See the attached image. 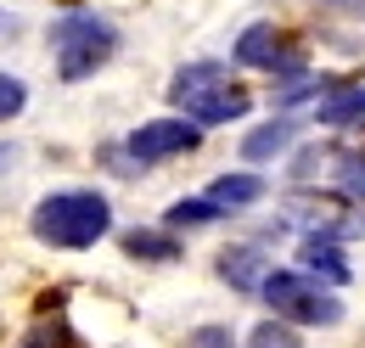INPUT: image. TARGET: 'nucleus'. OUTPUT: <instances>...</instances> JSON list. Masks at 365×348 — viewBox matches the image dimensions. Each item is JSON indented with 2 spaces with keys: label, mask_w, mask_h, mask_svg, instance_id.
Masks as SVG:
<instances>
[{
  "label": "nucleus",
  "mask_w": 365,
  "mask_h": 348,
  "mask_svg": "<svg viewBox=\"0 0 365 348\" xmlns=\"http://www.w3.org/2000/svg\"><path fill=\"white\" fill-rule=\"evenodd\" d=\"M11 163H17V140H0V174L11 169Z\"/></svg>",
  "instance_id": "obj_22"
},
{
  "label": "nucleus",
  "mask_w": 365,
  "mask_h": 348,
  "mask_svg": "<svg viewBox=\"0 0 365 348\" xmlns=\"http://www.w3.org/2000/svg\"><path fill=\"white\" fill-rule=\"evenodd\" d=\"M185 348H236V332H230L225 320H208V326H197L185 337Z\"/></svg>",
  "instance_id": "obj_21"
},
{
  "label": "nucleus",
  "mask_w": 365,
  "mask_h": 348,
  "mask_svg": "<svg viewBox=\"0 0 365 348\" xmlns=\"http://www.w3.org/2000/svg\"><path fill=\"white\" fill-rule=\"evenodd\" d=\"M96 158L118 174V180H140V174H146L135 158H130V146H124V140H101V146H96Z\"/></svg>",
  "instance_id": "obj_20"
},
{
  "label": "nucleus",
  "mask_w": 365,
  "mask_h": 348,
  "mask_svg": "<svg viewBox=\"0 0 365 348\" xmlns=\"http://www.w3.org/2000/svg\"><path fill=\"white\" fill-rule=\"evenodd\" d=\"M281 214L292 219L298 236H326V242H343V247L365 236V208L354 197H343L337 185H331V191H320V185H292V191L281 197Z\"/></svg>",
  "instance_id": "obj_5"
},
{
  "label": "nucleus",
  "mask_w": 365,
  "mask_h": 348,
  "mask_svg": "<svg viewBox=\"0 0 365 348\" xmlns=\"http://www.w3.org/2000/svg\"><path fill=\"white\" fill-rule=\"evenodd\" d=\"M23 113H29V85L0 68V124H11V118H23Z\"/></svg>",
  "instance_id": "obj_18"
},
{
  "label": "nucleus",
  "mask_w": 365,
  "mask_h": 348,
  "mask_svg": "<svg viewBox=\"0 0 365 348\" xmlns=\"http://www.w3.org/2000/svg\"><path fill=\"white\" fill-rule=\"evenodd\" d=\"M46 45H51V56H56V79L62 85H85V79H96L124 51V29L107 11L68 6V11H56L46 23Z\"/></svg>",
  "instance_id": "obj_3"
},
{
  "label": "nucleus",
  "mask_w": 365,
  "mask_h": 348,
  "mask_svg": "<svg viewBox=\"0 0 365 348\" xmlns=\"http://www.w3.org/2000/svg\"><path fill=\"white\" fill-rule=\"evenodd\" d=\"M298 270L315 275L320 287L343 292L354 281V264H349V247L343 242H326V236H298Z\"/></svg>",
  "instance_id": "obj_11"
},
{
  "label": "nucleus",
  "mask_w": 365,
  "mask_h": 348,
  "mask_svg": "<svg viewBox=\"0 0 365 348\" xmlns=\"http://www.w3.org/2000/svg\"><path fill=\"white\" fill-rule=\"evenodd\" d=\"M242 169H264V163H287L292 152H298V118L292 113H270L264 124H253V130L242 135Z\"/></svg>",
  "instance_id": "obj_9"
},
{
  "label": "nucleus",
  "mask_w": 365,
  "mask_h": 348,
  "mask_svg": "<svg viewBox=\"0 0 365 348\" xmlns=\"http://www.w3.org/2000/svg\"><path fill=\"white\" fill-rule=\"evenodd\" d=\"M163 101L180 118L202 124V130H225V124H242L253 113V90L236 79V62H225V56H191V62H180L169 73Z\"/></svg>",
  "instance_id": "obj_2"
},
{
  "label": "nucleus",
  "mask_w": 365,
  "mask_h": 348,
  "mask_svg": "<svg viewBox=\"0 0 365 348\" xmlns=\"http://www.w3.org/2000/svg\"><path fill=\"white\" fill-rule=\"evenodd\" d=\"M118 247H124V259L152 264V270L185 259V236L163 230V225H130V230H118Z\"/></svg>",
  "instance_id": "obj_12"
},
{
  "label": "nucleus",
  "mask_w": 365,
  "mask_h": 348,
  "mask_svg": "<svg viewBox=\"0 0 365 348\" xmlns=\"http://www.w3.org/2000/svg\"><path fill=\"white\" fill-rule=\"evenodd\" d=\"M230 62L236 68H247V73H270V79H292V73H304L309 62H304V51H292L287 34L275 29V17H253L236 40H230Z\"/></svg>",
  "instance_id": "obj_7"
},
{
  "label": "nucleus",
  "mask_w": 365,
  "mask_h": 348,
  "mask_svg": "<svg viewBox=\"0 0 365 348\" xmlns=\"http://www.w3.org/2000/svg\"><path fill=\"white\" fill-rule=\"evenodd\" d=\"M315 124H326V130H360L365 124V85H337L315 107Z\"/></svg>",
  "instance_id": "obj_15"
},
{
  "label": "nucleus",
  "mask_w": 365,
  "mask_h": 348,
  "mask_svg": "<svg viewBox=\"0 0 365 348\" xmlns=\"http://www.w3.org/2000/svg\"><path fill=\"white\" fill-rule=\"evenodd\" d=\"M214 275H220V287H230V292L259 298V287L270 275V247L259 236H230L225 247L214 253Z\"/></svg>",
  "instance_id": "obj_8"
},
{
  "label": "nucleus",
  "mask_w": 365,
  "mask_h": 348,
  "mask_svg": "<svg viewBox=\"0 0 365 348\" xmlns=\"http://www.w3.org/2000/svg\"><path fill=\"white\" fill-rule=\"evenodd\" d=\"M259 304L270 309L275 320L298 326V332H331V326L349 320L343 292L320 287L315 275H304L298 264H270V275H264V287H259Z\"/></svg>",
  "instance_id": "obj_4"
},
{
  "label": "nucleus",
  "mask_w": 365,
  "mask_h": 348,
  "mask_svg": "<svg viewBox=\"0 0 365 348\" xmlns=\"http://www.w3.org/2000/svg\"><path fill=\"white\" fill-rule=\"evenodd\" d=\"M113 191L107 185H56L29 208V236L56 253H91L96 242L113 236Z\"/></svg>",
  "instance_id": "obj_1"
},
{
  "label": "nucleus",
  "mask_w": 365,
  "mask_h": 348,
  "mask_svg": "<svg viewBox=\"0 0 365 348\" xmlns=\"http://www.w3.org/2000/svg\"><path fill=\"white\" fill-rule=\"evenodd\" d=\"M0 34H17V17L11 11H0Z\"/></svg>",
  "instance_id": "obj_23"
},
{
  "label": "nucleus",
  "mask_w": 365,
  "mask_h": 348,
  "mask_svg": "<svg viewBox=\"0 0 365 348\" xmlns=\"http://www.w3.org/2000/svg\"><path fill=\"white\" fill-rule=\"evenodd\" d=\"M202 140H208V130H202V124H191V118H180V113L146 118V124H135V130L124 135L130 158H135L146 174L163 169V163H180V158H197V152H202Z\"/></svg>",
  "instance_id": "obj_6"
},
{
  "label": "nucleus",
  "mask_w": 365,
  "mask_h": 348,
  "mask_svg": "<svg viewBox=\"0 0 365 348\" xmlns=\"http://www.w3.org/2000/svg\"><path fill=\"white\" fill-rule=\"evenodd\" d=\"M214 225H230V214L220 203H208L202 191H191L180 203H169L163 208V230H175V236H191V230H214Z\"/></svg>",
  "instance_id": "obj_14"
},
{
  "label": "nucleus",
  "mask_w": 365,
  "mask_h": 348,
  "mask_svg": "<svg viewBox=\"0 0 365 348\" xmlns=\"http://www.w3.org/2000/svg\"><path fill=\"white\" fill-rule=\"evenodd\" d=\"M343 85V79H337V73H315V68H304V73H292V79H275V113H298V107H309V101H326V96H331V90Z\"/></svg>",
  "instance_id": "obj_13"
},
{
  "label": "nucleus",
  "mask_w": 365,
  "mask_h": 348,
  "mask_svg": "<svg viewBox=\"0 0 365 348\" xmlns=\"http://www.w3.org/2000/svg\"><path fill=\"white\" fill-rule=\"evenodd\" d=\"M247 348H304V332L287 326V320H275V314H264V320L247 332Z\"/></svg>",
  "instance_id": "obj_17"
},
{
  "label": "nucleus",
  "mask_w": 365,
  "mask_h": 348,
  "mask_svg": "<svg viewBox=\"0 0 365 348\" xmlns=\"http://www.w3.org/2000/svg\"><path fill=\"white\" fill-rule=\"evenodd\" d=\"M17 348H79V343H73L68 320H40V326H34V332H29Z\"/></svg>",
  "instance_id": "obj_19"
},
{
  "label": "nucleus",
  "mask_w": 365,
  "mask_h": 348,
  "mask_svg": "<svg viewBox=\"0 0 365 348\" xmlns=\"http://www.w3.org/2000/svg\"><path fill=\"white\" fill-rule=\"evenodd\" d=\"M331 185L365 208V146H337V158H331Z\"/></svg>",
  "instance_id": "obj_16"
},
{
  "label": "nucleus",
  "mask_w": 365,
  "mask_h": 348,
  "mask_svg": "<svg viewBox=\"0 0 365 348\" xmlns=\"http://www.w3.org/2000/svg\"><path fill=\"white\" fill-rule=\"evenodd\" d=\"M202 197L220 203L230 219H242V214H253V208L270 203V180L259 169H225V174H214V180L202 185Z\"/></svg>",
  "instance_id": "obj_10"
}]
</instances>
